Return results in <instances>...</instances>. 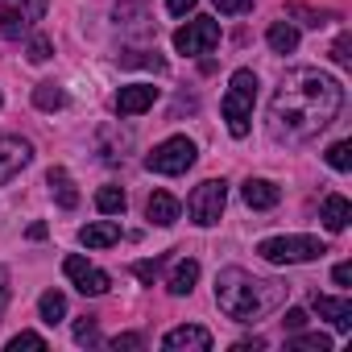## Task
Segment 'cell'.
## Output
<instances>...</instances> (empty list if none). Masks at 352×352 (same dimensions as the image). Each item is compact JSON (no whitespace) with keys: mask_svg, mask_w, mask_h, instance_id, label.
Masks as SVG:
<instances>
[{"mask_svg":"<svg viewBox=\"0 0 352 352\" xmlns=\"http://www.w3.org/2000/svg\"><path fill=\"white\" fill-rule=\"evenodd\" d=\"M162 348L166 352H208L212 348V331L208 327H195V323L174 327V331L162 336Z\"/></svg>","mask_w":352,"mask_h":352,"instance_id":"cell-11","label":"cell"},{"mask_svg":"<svg viewBox=\"0 0 352 352\" xmlns=\"http://www.w3.org/2000/svg\"><path fill=\"white\" fill-rule=\"evenodd\" d=\"M253 100H257V75L253 71H232V79H228V96H224V104H220V112H224V120H228V133L241 141V137H249V120H253Z\"/></svg>","mask_w":352,"mask_h":352,"instance_id":"cell-3","label":"cell"},{"mask_svg":"<svg viewBox=\"0 0 352 352\" xmlns=\"http://www.w3.org/2000/svg\"><path fill=\"white\" fill-rule=\"evenodd\" d=\"M30 241H46V224H34L30 228Z\"/></svg>","mask_w":352,"mask_h":352,"instance_id":"cell-40","label":"cell"},{"mask_svg":"<svg viewBox=\"0 0 352 352\" xmlns=\"http://www.w3.org/2000/svg\"><path fill=\"white\" fill-rule=\"evenodd\" d=\"M30 162H34V145L25 137H0V183L17 179Z\"/></svg>","mask_w":352,"mask_h":352,"instance_id":"cell-10","label":"cell"},{"mask_svg":"<svg viewBox=\"0 0 352 352\" xmlns=\"http://www.w3.org/2000/svg\"><path fill=\"white\" fill-rule=\"evenodd\" d=\"M265 42H270V50H274V54H290V50L298 46V30H294L290 21H274V25H270V34H265Z\"/></svg>","mask_w":352,"mask_h":352,"instance_id":"cell-21","label":"cell"},{"mask_svg":"<svg viewBox=\"0 0 352 352\" xmlns=\"http://www.w3.org/2000/svg\"><path fill=\"white\" fill-rule=\"evenodd\" d=\"M75 344H100V327H96V319H79L75 323Z\"/></svg>","mask_w":352,"mask_h":352,"instance_id":"cell-29","label":"cell"},{"mask_svg":"<svg viewBox=\"0 0 352 352\" xmlns=\"http://www.w3.org/2000/svg\"><path fill=\"white\" fill-rule=\"evenodd\" d=\"M253 5V0H216V9L224 13V17H236V13H245Z\"/></svg>","mask_w":352,"mask_h":352,"instance_id":"cell-35","label":"cell"},{"mask_svg":"<svg viewBox=\"0 0 352 352\" xmlns=\"http://www.w3.org/2000/svg\"><path fill=\"white\" fill-rule=\"evenodd\" d=\"M195 157H199V149H195L191 137H166L145 157V170H153V174H187L195 166Z\"/></svg>","mask_w":352,"mask_h":352,"instance_id":"cell-5","label":"cell"},{"mask_svg":"<svg viewBox=\"0 0 352 352\" xmlns=\"http://www.w3.org/2000/svg\"><path fill=\"white\" fill-rule=\"evenodd\" d=\"M21 348H38V352H46V336H38V331H17V336L9 340V352H21Z\"/></svg>","mask_w":352,"mask_h":352,"instance_id":"cell-28","label":"cell"},{"mask_svg":"<svg viewBox=\"0 0 352 352\" xmlns=\"http://www.w3.org/2000/svg\"><path fill=\"white\" fill-rule=\"evenodd\" d=\"M112 348H116V352H120V348H145V336H141V331H124V336L112 340Z\"/></svg>","mask_w":352,"mask_h":352,"instance_id":"cell-34","label":"cell"},{"mask_svg":"<svg viewBox=\"0 0 352 352\" xmlns=\"http://www.w3.org/2000/svg\"><path fill=\"white\" fill-rule=\"evenodd\" d=\"M79 241H83L87 249H112V245L120 241V228H116L112 220H96V224H83V228H79Z\"/></svg>","mask_w":352,"mask_h":352,"instance_id":"cell-19","label":"cell"},{"mask_svg":"<svg viewBox=\"0 0 352 352\" xmlns=\"http://www.w3.org/2000/svg\"><path fill=\"white\" fill-rule=\"evenodd\" d=\"M331 63H340V67H348V63H352V38H348V34H340V38H336V46H331Z\"/></svg>","mask_w":352,"mask_h":352,"instance_id":"cell-30","label":"cell"},{"mask_svg":"<svg viewBox=\"0 0 352 352\" xmlns=\"http://www.w3.org/2000/svg\"><path fill=\"white\" fill-rule=\"evenodd\" d=\"M153 100H157V87H153V83H129V87H120V96H116V112H120V116H141V112L153 108Z\"/></svg>","mask_w":352,"mask_h":352,"instance_id":"cell-12","label":"cell"},{"mask_svg":"<svg viewBox=\"0 0 352 352\" xmlns=\"http://www.w3.org/2000/svg\"><path fill=\"white\" fill-rule=\"evenodd\" d=\"M327 166L340 170V174H348V170H352V145H348V141H336V145L327 149Z\"/></svg>","mask_w":352,"mask_h":352,"instance_id":"cell-25","label":"cell"},{"mask_svg":"<svg viewBox=\"0 0 352 352\" xmlns=\"http://www.w3.org/2000/svg\"><path fill=\"white\" fill-rule=\"evenodd\" d=\"M38 315H42V323H63L67 319V298L58 294V290H46L42 298H38Z\"/></svg>","mask_w":352,"mask_h":352,"instance_id":"cell-22","label":"cell"},{"mask_svg":"<svg viewBox=\"0 0 352 352\" xmlns=\"http://www.w3.org/2000/svg\"><path fill=\"white\" fill-rule=\"evenodd\" d=\"M311 307H315L323 319H331V323H336V331H352V302H348V298L315 294V298H311Z\"/></svg>","mask_w":352,"mask_h":352,"instance_id":"cell-14","label":"cell"},{"mask_svg":"<svg viewBox=\"0 0 352 352\" xmlns=\"http://www.w3.org/2000/svg\"><path fill=\"white\" fill-rule=\"evenodd\" d=\"M282 323H286V331H302V327H307V311H302V307H290Z\"/></svg>","mask_w":352,"mask_h":352,"instance_id":"cell-33","label":"cell"},{"mask_svg":"<svg viewBox=\"0 0 352 352\" xmlns=\"http://www.w3.org/2000/svg\"><path fill=\"white\" fill-rule=\"evenodd\" d=\"M195 282H199V261L195 257H183V261H174V270L166 278V290L170 294H191Z\"/></svg>","mask_w":352,"mask_h":352,"instance_id":"cell-17","label":"cell"},{"mask_svg":"<svg viewBox=\"0 0 352 352\" xmlns=\"http://www.w3.org/2000/svg\"><path fill=\"white\" fill-rule=\"evenodd\" d=\"M50 50H54V46H50V38H42V34H38V38L30 42V63H46V58H50Z\"/></svg>","mask_w":352,"mask_h":352,"instance_id":"cell-32","label":"cell"},{"mask_svg":"<svg viewBox=\"0 0 352 352\" xmlns=\"http://www.w3.org/2000/svg\"><path fill=\"white\" fill-rule=\"evenodd\" d=\"M166 9H170L174 17H187V13L195 9V0H166Z\"/></svg>","mask_w":352,"mask_h":352,"instance_id":"cell-37","label":"cell"},{"mask_svg":"<svg viewBox=\"0 0 352 352\" xmlns=\"http://www.w3.org/2000/svg\"><path fill=\"white\" fill-rule=\"evenodd\" d=\"M162 261H166V257H153V261H137V265H133V274H137V278H141L145 286H153V278H157Z\"/></svg>","mask_w":352,"mask_h":352,"instance_id":"cell-31","label":"cell"},{"mask_svg":"<svg viewBox=\"0 0 352 352\" xmlns=\"http://www.w3.org/2000/svg\"><path fill=\"white\" fill-rule=\"evenodd\" d=\"M179 199H174L170 191H153L149 195V204H145V216H149V224H157V228H170L174 220H179Z\"/></svg>","mask_w":352,"mask_h":352,"instance_id":"cell-15","label":"cell"},{"mask_svg":"<svg viewBox=\"0 0 352 352\" xmlns=\"http://www.w3.org/2000/svg\"><path fill=\"white\" fill-rule=\"evenodd\" d=\"M253 348H265V340H241L236 352H253Z\"/></svg>","mask_w":352,"mask_h":352,"instance_id":"cell-39","label":"cell"},{"mask_svg":"<svg viewBox=\"0 0 352 352\" xmlns=\"http://www.w3.org/2000/svg\"><path fill=\"white\" fill-rule=\"evenodd\" d=\"M224 204H228V187H224V179H208V183H199V187L191 191V199H187V216H191L199 228H212V224H220Z\"/></svg>","mask_w":352,"mask_h":352,"instance_id":"cell-6","label":"cell"},{"mask_svg":"<svg viewBox=\"0 0 352 352\" xmlns=\"http://www.w3.org/2000/svg\"><path fill=\"white\" fill-rule=\"evenodd\" d=\"M282 302H286V286L278 278H257L241 265H228L216 274V307L236 323H253L278 311Z\"/></svg>","mask_w":352,"mask_h":352,"instance_id":"cell-2","label":"cell"},{"mask_svg":"<svg viewBox=\"0 0 352 352\" xmlns=\"http://www.w3.org/2000/svg\"><path fill=\"white\" fill-rule=\"evenodd\" d=\"M331 282H336V286H348V282H352V265H348V261H340V265L331 270Z\"/></svg>","mask_w":352,"mask_h":352,"instance_id":"cell-36","label":"cell"},{"mask_svg":"<svg viewBox=\"0 0 352 352\" xmlns=\"http://www.w3.org/2000/svg\"><path fill=\"white\" fill-rule=\"evenodd\" d=\"M50 9V0H5L0 5V34H5L9 42L25 38Z\"/></svg>","mask_w":352,"mask_h":352,"instance_id":"cell-7","label":"cell"},{"mask_svg":"<svg viewBox=\"0 0 352 352\" xmlns=\"http://www.w3.org/2000/svg\"><path fill=\"white\" fill-rule=\"evenodd\" d=\"M216 46H220V21H212V17H195L174 34V50L179 54H208Z\"/></svg>","mask_w":352,"mask_h":352,"instance_id":"cell-8","label":"cell"},{"mask_svg":"<svg viewBox=\"0 0 352 352\" xmlns=\"http://www.w3.org/2000/svg\"><path fill=\"white\" fill-rule=\"evenodd\" d=\"M319 220H323V228H327V232H344V228H348V220H352V204H348L344 195H327V199H323Z\"/></svg>","mask_w":352,"mask_h":352,"instance_id":"cell-18","label":"cell"},{"mask_svg":"<svg viewBox=\"0 0 352 352\" xmlns=\"http://www.w3.org/2000/svg\"><path fill=\"white\" fill-rule=\"evenodd\" d=\"M116 63H120V67H141V71H166V58H162L157 50H137V46L120 50Z\"/></svg>","mask_w":352,"mask_h":352,"instance_id":"cell-20","label":"cell"},{"mask_svg":"<svg viewBox=\"0 0 352 352\" xmlns=\"http://www.w3.org/2000/svg\"><path fill=\"white\" fill-rule=\"evenodd\" d=\"M46 183H50V195H54V204H58L63 212H75V208H79V191H75V179H71V174H67L63 166H50Z\"/></svg>","mask_w":352,"mask_h":352,"instance_id":"cell-13","label":"cell"},{"mask_svg":"<svg viewBox=\"0 0 352 352\" xmlns=\"http://www.w3.org/2000/svg\"><path fill=\"white\" fill-rule=\"evenodd\" d=\"M327 253V245L319 236H265L257 245V257L270 265H302V261H319Z\"/></svg>","mask_w":352,"mask_h":352,"instance_id":"cell-4","label":"cell"},{"mask_svg":"<svg viewBox=\"0 0 352 352\" xmlns=\"http://www.w3.org/2000/svg\"><path fill=\"white\" fill-rule=\"evenodd\" d=\"M63 274L75 282V290H79V294H91V298H96V294H104V290L112 286V278H108L104 270H96L91 261H83V257H67V261H63Z\"/></svg>","mask_w":352,"mask_h":352,"instance_id":"cell-9","label":"cell"},{"mask_svg":"<svg viewBox=\"0 0 352 352\" xmlns=\"http://www.w3.org/2000/svg\"><path fill=\"white\" fill-rule=\"evenodd\" d=\"M286 13H290V17H298V21H302V25H311V30H319V25H327V21H331V13H315V9H302V5H290Z\"/></svg>","mask_w":352,"mask_h":352,"instance_id":"cell-27","label":"cell"},{"mask_svg":"<svg viewBox=\"0 0 352 352\" xmlns=\"http://www.w3.org/2000/svg\"><path fill=\"white\" fill-rule=\"evenodd\" d=\"M290 348H298V352H327V348H331V340H327V336H319V331H311V336H294V340H290Z\"/></svg>","mask_w":352,"mask_h":352,"instance_id":"cell-26","label":"cell"},{"mask_svg":"<svg viewBox=\"0 0 352 352\" xmlns=\"http://www.w3.org/2000/svg\"><path fill=\"white\" fill-rule=\"evenodd\" d=\"M241 195H245V204H249L253 212H270V208H278V199H282V191H278L270 179H249Z\"/></svg>","mask_w":352,"mask_h":352,"instance_id":"cell-16","label":"cell"},{"mask_svg":"<svg viewBox=\"0 0 352 352\" xmlns=\"http://www.w3.org/2000/svg\"><path fill=\"white\" fill-rule=\"evenodd\" d=\"M34 104H38L42 112H58V108L67 104V91H63L58 83H38V87H34Z\"/></svg>","mask_w":352,"mask_h":352,"instance_id":"cell-23","label":"cell"},{"mask_svg":"<svg viewBox=\"0 0 352 352\" xmlns=\"http://www.w3.org/2000/svg\"><path fill=\"white\" fill-rule=\"evenodd\" d=\"M344 108V87L319 67H294L270 100V137L282 145L315 141Z\"/></svg>","mask_w":352,"mask_h":352,"instance_id":"cell-1","label":"cell"},{"mask_svg":"<svg viewBox=\"0 0 352 352\" xmlns=\"http://www.w3.org/2000/svg\"><path fill=\"white\" fill-rule=\"evenodd\" d=\"M124 204H129V199H124L120 187H100V191H96V208H100L104 216H120Z\"/></svg>","mask_w":352,"mask_h":352,"instance_id":"cell-24","label":"cell"},{"mask_svg":"<svg viewBox=\"0 0 352 352\" xmlns=\"http://www.w3.org/2000/svg\"><path fill=\"white\" fill-rule=\"evenodd\" d=\"M5 302H9V270L0 265V311H5Z\"/></svg>","mask_w":352,"mask_h":352,"instance_id":"cell-38","label":"cell"}]
</instances>
